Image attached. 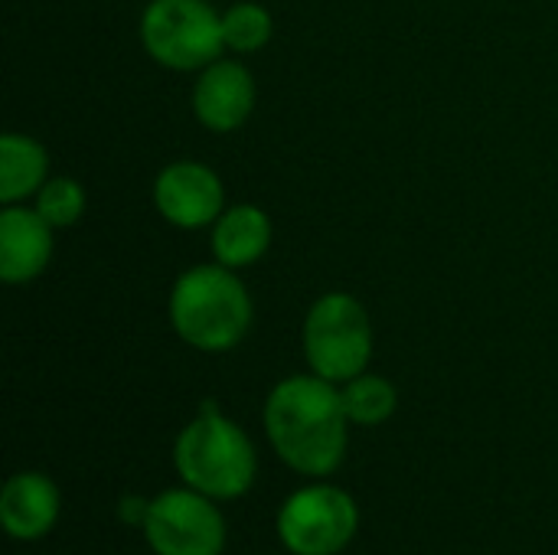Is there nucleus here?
Here are the masks:
<instances>
[{"instance_id": "f257e3e1", "label": "nucleus", "mask_w": 558, "mask_h": 555, "mask_svg": "<svg viewBox=\"0 0 558 555\" xmlns=\"http://www.w3.org/2000/svg\"><path fill=\"white\" fill-rule=\"evenodd\" d=\"M262 419L271 451L294 474L324 481L340 471L350 445V419L337 383L317 373L288 376L268 393Z\"/></svg>"}, {"instance_id": "20e7f679", "label": "nucleus", "mask_w": 558, "mask_h": 555, "mask_svg": "<svg viewBox=\"0 0 558 555\" xmlns=\"http://www.w3.org/2000/svg\"><path fill=\"white\" fill-rule=\"evenodd\" d=\"M304 360L311 373L343 386L347 379L366 373L373 360V324L366 307L347 294L330 291L317 298L304 317Z\"/></svg>"}, {"instance_id": "dca6fc26", "label": "nucleus", "mask_w": 558, "mask_h": 555, "mask_svg": "<svg viewBox=\"0 0 558 555\" xmlns=\"http://www.w3.org/2000/svg\"><path fill=\"white\" fill-rule=\"evenodd\" d=\"M52 229H69L82 219L85 213V190L78 180L72 177H49L39 193H36V206H33Z\"/></svg>"}, {"instance_id": "0eeeda50", "label": "nucleus", "mask_w": 558, "mask_h": 555, "mask_svg": "<svg viewBox=\"0 0 558 555\" xmlns=\"http://www.w3.org/2000/svg\"><path fill=\"white\" fill-rule=\"evenodd\" d=\"M141 530L154 555H222L229 540L219 500L186 484L157 494L147 504Z\"/></svg>"}, {"instance_id": "1a4fd4ad", "label": "nucleus", "mask_w": 558, "mask_h": 555, "mask_svg": "<svg viewBox=\"0 0 558 555\" xmlns=\"http://www.w3.org/2000/svg\"><path fill=\"white\" fill-rule=\"evenodd\" d=\"M255 79L235 59H216L213 65L199 69V79L193 85V111L199 124L216 134L242 128L255 108Z\"/></svg>"}, {"instance_id": "9d476101", "label": "nucleus", "mask_w": 558, "mask_h": 555, "mask_svg": "<svg viewBox=\"0 0 558 555\" xmlns=\"http://www.w3.org/2000/svg\"><path fill=\"white\" fill-rule=\"evenodd\" d=\"M62 514V494L52 478L39 471L13 474L0 491V527L16 543H36L49 536Z\"/></svg>"}, {"instance_id": "9b49d317", "label": "nucleus", "mask_w": 558, "mask_h": 555, "mask_svg": "<svg viewBox=\"0 0 558 555\" xmlns=\"http://www.w3.org/2000/svg\"><path fill=\"white\" fill-rule=\"evenodd\" d=\"M52 258V226L26 206H3L0 213V278L26 285L46 272Z\"/></svg>"}, {"instance_id": "2eb2a0df", "label": "nucleus", "mask_w": 558, "mask_h": 555, "mask_svg": "<svg viewBox=\"0 0 558 555\" xmlns=\"http://www.w3.org/2000/svg\"><path fill=\"white\" fill-rule=\"evenodd\" d=\"M271 13L252 0L235 3L222 13V36H226V49L232 52H258L268 39H271Z\"/></svg>"}, {"instance_id": "423d86ee", "label": "nucleus", "mask_w": 558, "mask_h": 555, "mask_svg": "<svg viewBox=\"0 0 558 555\" xmlns=\"http://www.w3.org/2000/svg\"><path fill=\"white\" fill-rule=\"evenodd\" d=\"M275 533L291 555H340L360 533V507L343 487L314 481L278 507Z\"/></svg>"}, {"instance_id": "f8f14e48", "label": "nucleus", "mask_w": 558, "mask_h": 555, "mask_svg": "<svg viewBox=\"0 0 558 555\" xmlns=\"http://www.w3.org/2000/svg\"><path fill=\"white\" fill-rule=\"evenodd\" d=\"M271 245V219L252 206L235 203L226 206L222 216L213 222V255L226 268H248L255 265Z\"/></svg>"}, {"instance_id": "4468645a", "label": "nucleus", "mask_w": 558, "mask_h": 555, "mask_svg": "<svg viewBox=\"0 0 558 555\" xmlns=\"http://www.w3.org/2000/svg\"><path fill=\"white\" fill-rule=\"evenodd\" d=\"M340 399H343L350 425H363V429H376V425L389 422L399 406L396 386L376 373H360V376L347 379L340 386Z\"/></svg>"}, {"instance_id": "ddd939ff", "label": "nucleus", "mask_w": 558, "mask_h": 555, "mask_svg": "<svg viewBox=\"0 0 558 555\" xmlns=\"http://www.w3.org/2000/svg\"><path fill=\"white\" fill-rule=\"evenodd\" d=\"M46 180H49L46 147L26 134H3L0 137V203L3 206L23 203L26 196H36Z\"/></svg>"}, {"instance_id": "6e6552de", "label": "nucleus", "mask_w": 558, "mask_h": 555, "mask_svg": "<svg viewBox=\"0 0 558 555\" xmlns=\"http://www.w3.org/2000/svg\"><path fill=\"white\" fill-rule=\"evenodd\" d=\"M154 206L177 229H206L222 216L226 190L206 164L173 160L154 180Z\"/></svg>"}, {"instance_id": "7ed1b4c3", "label": "nucleus", "mask_w": 558, "mask_h": 555, "mask_svg": "<svg viewBox=\"0 0 558 555\" xmlns=\"http://www.w3.org/2000/svg\"><path fill=\"white\" fill-rule=\"evenodd\" d=\"M170 324L177 337L199 353H226L239 347L252 327V298L226 265H193L173 281Z\"/></svg>"}, {"instance_id": "39448f33", "label": "nucleus", "mask_w": 558, "mask_h": 555, "mask_svg": "<svg viewBox=\"0 0 558 555\" xmlns=\"http://www.w3.org/2000/svg\"><path fill=\"white\" fill-rule=\"evenodd\" d=\"M141 43L147 56L173 72L213 65L222 49V13L206 0H150L141 16Z\"/></svg>"}, {"instance_id": "f03ea898", "label": "nucleus", "mask_w": 558, "mask_h": 555, "mask_svg": "<svg viewBox=\"0 0 558 555\" xmlns=\"http://www.w3.org/2000/svg\"><path fill=\"white\" fill-rule=\"evenodd\" d=\"M173 471L186 487L219 504L239 500L255 487L258 451L242 425L216 406H203L173 442Z\"/></svg>"}]
</instances>
